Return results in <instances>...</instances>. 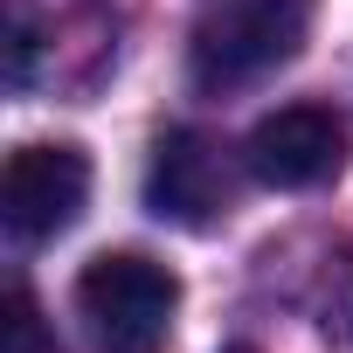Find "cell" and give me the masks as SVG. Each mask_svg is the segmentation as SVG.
Returning <instances> with one entry per match:
<instances>
[{"instance_id":"1","label":"cell","mask_w":353,"mask_h":353,"mask_svg":"<svg viewBox=\"0 0 353 353\" xmlns=\"http://www.w3.org/2000/svg\"><path fill=\"white\" fill-rule=\"evenodd\" d=\"M305 28H312V0H222L194 28L188 70H194V83L208 97L250 90V83L277 77L305 49Z\"/></svg>"},{"instance_id":"2","label":"cell","mask_w":353,"mask_h":353,"mask_svg":"<svg viewBox=\"0 0 353 353\" xmlns=\"http://www.w3.org/2000/svg\"><path fill=\"white\" fill-rule=\"evenodd\" d=\"M77 312L104 353H159L181 312V277L139 250H104L77 277Z\"/></svg>"},{"instance_id":"3","label":"cell","mask_w":353,"mask_h":353,"mask_svg":"<svg viewBox=\"0 0 353 353\" xmlns=\"http://www.w3.org/2000/svg\"><path fill=\"white\" fill-rule=\"evenodd\" d=\"M145 208L173 229H215L236 208V159L222 152V139L181 125L152 145L145 166Z\"/></svg>"},{"instance_id":"4","label":"cell","mask_w":353,"mask_h":353,"mask_svg":"<svg viewBox=\"0 0 353 353\" xmlns=\"http://www.w3.org/2000/svg\"><path fill=\"white\" fill-rule=\"evenodd\" d=\"M90 201V159L83 145H21L0 173V222L14 243H49L63 236Z\"/></svg>"},{"instance_id":"5","label":"cell","mask_w":353,"mask_h":353,"mask_svg":"<svg viewBox=\"0 0 353 353\" xmlns=\"http://www.w3.org/2000/svg\"><path fill=\"white\" fill-rule=\"evenodd\" d=\"M339 166H346V118L332 104H284L243 145V173L263 188H284V194L325 188Z\"/></svg>"},{"instance_id":"6","label":"cell","mask_w":353,"mask_h":353,"mask_svg":"<svg viewBox=\"0 0 353 353\" xmlns=\"http://www.w3.org/2000/svg\"><path fill=\"white\" fill-rule=\"evenodd\" d=\"M8 353H56L49 332H42V319H35V305H28L21 291L8 298Z\"/></svg>"},{"instance_id":"7","label":"cell","mask_w":353,"mask_h":353,"mask_svg":"<svg viewBox=\"0 0 353 353\" xmlns=\"http://www.w3.org/2000/svg\"><path fill=\"white\" fill-rule=\"evenodd\" d=\"M222 353H256V346H222Z\"/></svg>"}]
</instances>
